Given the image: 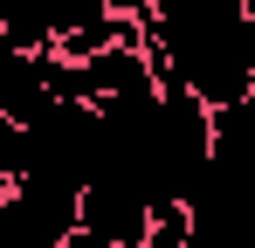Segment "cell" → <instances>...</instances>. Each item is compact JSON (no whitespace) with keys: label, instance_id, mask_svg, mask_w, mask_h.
<instances>
[{"label":"cell","instance_id":"obj_1","mask_svg":"<svg viewBox=\"0 0 255 248\" xmlns=\"http://www.w3.org/2000/svg\"><path fill=\"white\" fill-rule=\"evenodd\" d=\"M83 235H104L118 248H145V235H152V193L138 179H125V172L90 179L83 186Z\"/></svg>","mask_w":255,"mask_h":248},{"label":"cell","instance_id":"obj_2","mask_svg":"<svg viewBox=\"0 0 255 248\" xmlns=\"http://www.w3.org/2000/svg\"><path fill=\"white\" fill-rule=\"evenodd\" d=\"M62 0H0V48H55Z\"/></svg>","mask_w":255,"mask_h":248},{"label":"cell","instance_id":"obj_3","mask_svg":"<svg viewBox=\"0 0 255 248\" xmlns=\"http://www.w3.org/2000/svg\"><path fill=\"white\" fill-rule=\"evenodd\" d=\"M145 248H193V200L186 193H159L152 200V235Z\"/></svg>","mask_w":255,"mask_h":248},{"label":"cell","instance_id":"obj_4","mask_svg":"<svg viewBox=\"0 0 255 248\" xmlns=\"http://www.w3.org/2000/svg\"><path fill=\"white\" fill-rule=\"evenodd\" d=\"M249 7H255V0H249Z\"/></svg>","mask_w":255,"mask_h":248}]
</instances>
